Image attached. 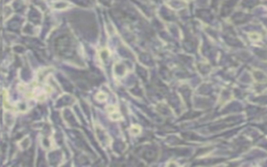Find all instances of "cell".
<instances>
[{"instance_id":"1","label":"cell","mask_w":267,"mask_h":167,"mask_svg":"<svg viewBox=\"0 0 267 167\" xmlns=\"http://www.w3.org/2000/svg\"><path fill=\"white\" fill-rule=\"evenodd\" d=\"M108 113L110 115V118L112 120H120L121 119V115L118 112V110L115 106H109L108 107Z\"/></svg>"},{"instance_id":"2","label":"cell","mask_w":267,"mask_h":167,"mask_svg":"<svg viewBox=\"0 0 267 167\" xmlns=\"http://www.w3.org/2000/svg\"><path fill=\"white\" fill-rule=\"evenodd\" d=\"M249 38H250V40H253V41H258L261 39V36L258 35V33H249Z\"/></svg>"},{"instance_id":"3","label":"cell","mask_w":267,"mask_h":167,"mask_svg":"<svg viewBox=\"0 0 267 167\" xmlns=\"http://www.w3.org/2000/svg\"><path fill=\"white\" fill-rule=\"evenodd\" d=\"M132 130V132L134 133V134L136 135V134H138V133H140L141 129H140V127H138L137 125H134V126L132 127V130Z\"/></svg>"},{"instance_id":"4","label":"cell","mask_w":267,"mask_h":167,"mask_svg":"<svg viewBox=\"0 0 267 167\" xmlns=\"http://www.w3.org/2000/svg\"><path fill=\"white\" fill-rule=\"evenodd\" d=\"M96 97H97V99H99V100H104V99H106V94H103V93H99V94H97V96H96Z\"/></svg>"}]
</instances>
